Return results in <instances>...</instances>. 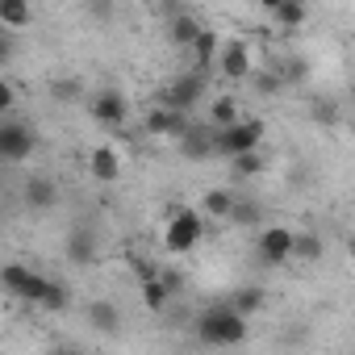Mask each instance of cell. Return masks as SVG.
I'll return each mask as SVG.
<instances>
[{"label": "cell", "mask_w": 355, "mask_h": 355, "mask_svg": "<svg viewBox=\"0 0 355 355\" xmlns=\"http://www.w3.org/2000/svg\"><path fill=\"white\" fill-rule=\"evenodd\" d=\"M197 338L209 347H239L247 338V318L230 301H218L197 313Z\"/></svg>", "instance_id": "6da1fadb"}, {"label": "cell", "mask_w": 355, "mask_h": 355, "mask_svg": "<svg viewBox=\"0 0 355 355\" xmlns=\"http://www.w3.org/2000/svg\"><path fill=\"white\" fill-rule=\"evenodd\" d=\"M201 234H205V218H201L197 209H175V214L167 218L163 247H167L171 255H193L197 243H201Z\"/></svg>", "instance_id": "7a4b0ae2"}, {"label": "cell", "mask_w": 355, "mask_h": 355, "mask_svg": "<svg viewBox=\"0 0 355 355\" xmlns=\"http://www.w3.org/2000/svg\"><path fill=\"white\" fill-rule=\"evenodd\" d=\"M263 142V121H247V117H239V121H230V125H218L214 130V155H243V150H255Z\"/></svg>", "instance_id": "3957f363"}, {"label": "cell", "mask_w": 355, "mask_h": 355, "mask_svg": "<svg viewBox=\"0 0 355 355\" xmlns=\"http://www.w3.org/2000/svg\"><path fill=\"white\" fill-rule=\"evenodd\" d=\"M38 138L26 121H0V163H26Z\"/></svg>", "instance_id": "277c9868"}, {"label": "cell", "mask_w": 355, "mask_h": 355, "mask_svg": "<svg viewBox=\"0 0 355 355\" xmlns=\"http://www.w3.org/2000/svg\"><path fill=\"white\" fill-rule=\"evenodd\" d=\"M255 255H259V263H268V268L288 263V259H293V230H288V226H263V230L255 234Z\"/></svg>", "instance_id": "5b68a950"}, {"label": "cell", "mask_w": 355, "mask_h": 355, "mask_svg": "<svg viewBox=\"0 0 355 355\" xmlns=\"http://www.w3.org/2000/svg\"><path fill=\"white\" fill-rule=\"evenodd\" d=\"M46 280H51V276L34 272V268H26V263H5V268H0V284H5L13 297H21V301H34V305H38V297H42Z\"/></svg>", "instance_id": "8992f818"}, {"label": "cell", "mask_w": 355, "mask_h": 355, "mask_svg": "<svg viewBox=\"0 0 355 355\" xmlns=\"http://www.w3.org/2000/svg\"><path fill=\"white\" fill-rule=\"evenodd\" d=\"M218 71L226 76V80H251L255 76V59H251V46L247 42H226V46H218Z\"/></svg>", "instance_id": "52a82bcc"}, {"label": "cell", "mask_w": 355, "mask_h": 355, "mask_svg": "<svg viewBox=\"0 0 355 355\" xmlns=\"http://www.w3.org/2000/svg\"><path fill=\"white\" fill-rule=\"evenodd\" d=\"M201 96H205V71H189V76H180V80H171V84H167L163 105H171V109L189 113Z\"/></svg>", "instance_id": "ba28073f"}, {"label": "cell", "mask_w": 355, "mask_h": 355, "mask_svg": "<svg viewBox=\"0 0 355 355\" xmlns=\"http://www.w3.org/2000/svg\"><path fill=\"white\" fill-rule=\"evenodd\" d=\"M88 113H92V121H101V125L117 130V125L130 117V105H125V96H121L117 88H101V92L88 101Z\"/></svg>", "instance_id": "9c48e42d"}, {"label": "cell", "mask_w": 355, "mask_h": 355, "mask_svg": "<svg viewBox=\"0 0 355 355\" xmlns=\"http://www.w3.org/2000/svg\"><path fill=\"white\" fill-rule=\"evenodd\" d=\"M88 175H92L96 184H117L121 180V155L113 146H96L88 155Z\"/></svg>", "instance_id": "30bf717a"}, {"label": "cell", "mask_w": 355, "mask_h": 355, "mask_svg": "<svg viewBox=\"0 0 355 355\" xmlns=\"http://www.w3.org/2000/svg\"><path fill=\"white\" fill-rule=\"evenodd\" d=\"M96 251H101V239H96L88 226L71 230V239H67V259H71L76 268H88V263L96 259Z\"/></svg>", "instance_id": "8fae6325"}, {"label": "cell", "mask_w": 355, "mask_h": 355, "mask_svg": "<svg viewBox=\"0 0 355 355\" xmlns=\"http://www.w3.org/2000/svg\"><path fill=\"white\" fill-rule=\"evenodd\" d=\"M218 46H222V42H218V34L201 26V34L189 42V55H193V71H209V67H214V59H218Z\"/></svg>", "instance_id": "7c38bea8"}, {"label": "cell", "mask_w": 355, "mask_h": 355, "mask_svg": "<svg viewBox=\"0 0 355 355\" xmlns=\"http://www.w3.org/2000/svg\"><path fill=\"white\" fill-rule=\"evenodd\" d=\"M21 201H26L30 209H55L59 189H55V180H46V175H34V180L21 189Z\"/></svg>", "instance_id": "4fadbf2b"}, {"label": "cell", "mask_w": 355, "mask_h": 355, "mask_svg": "<svg viewBox=\"0 0 355 355\" xmlns=\"http://www.w3.org/2000/svg\"><path fill=\"white\" fill-rule=\"evenodd\" d=\"M184 125H189V113L171 109V105H163V109H150V113H146V130H150V134H180Z\"/></svg>", "instance_id": "5bb4252c"}, {"label": "cell", "mask_w": 355, "mask_h": 355, "mask_svg": "<svg viewBox=\"0 0 355 355\" xmlns=\"http://www.w3.org/2000/svg\"><path fill=\"white\" fill-rule=\"evenodd\" d=\"M201 34V21L189 13V9H180V13H171V21H167V38L180 46V51H189V42Z\"/></svg>", "instance_id": "9a60e30c"}, {"label": "cell", "mask_w": 355, "mask_h": 355, "mask_svg": "<svg viewBox=\"0 0 355 355\" xmlns=\"http://www.w3.org/2000/svg\"><path fill=\"white\" fill-rule=\"evenodd\" d=\"M180 146H184L189 159H209V155H214V130L184 125V130H180Z\"/></svg>", "instance_id": "2e32d148"}, {"label": "cell", "mask_w": 355, "mask_h": 355, "mask_svg": "<svg viewBox=\"0 0 355 355\" xmlns=\"http://www.w3.org/2000/svg\"><path fill=\"white\" fill-rule=\"evenodd\" d=\"M30 0H0V26H5V30H26L30 26Z\"/></svg>", "instance_id": "e0dca14e"}, {"label": "cell", "mask_w": 355, "mask_h": 355, "mask_svg": "<svg viewBox=\"0 0 355 355\" xmlns=\"http://www.w3.org/2000/svg\"><path fill=\"white\" fill-rule=\"evenodd\" d=\"M88 322H92L101 334H113V330L121 326V309H117L113 301H92V305H88Z\"/></svg>", "instance_id": "ac0fdd59"}, {"label": "cell", "mask_w": 355, "mask_h": 355, "mask_svg": "<svg viewBox=\"0 0 355 355\" xmlns=\"http://www.w3.org/2000/svg\"><path fill=\"white\" fill-rule=\"evenodd\" d=\"M167 301H171V288L150 272V276L142 280V305H146L150 313H163V309H167Z\"/></svg>", "instance_id": "d6986e66"}, {"label": "cell", "mask_w": 355, "mask_h": 355, "mask_svg": "<svg viewBox=\"0 0 355 355\" xmlns=\"http://www.w3.org/2000/svg\"><path fill=\"white\" fill-rule=\"evenodd\" d=\"M322 255H326L322 234H293V259H301V263H318Z\"/></svg>", "instance_id": "ffe728a7"}, {"label": "cell", "mask_w": 355, "mask_h": 355, "mask_svg": "<svg viewBox=\"0 0 355 355\" xmlns=\"http://www.w3.org/2000/svg\"><path fill=\"white\" fill-rule=\"evenodd\" d=\"M230 167H234L239 180H255V175L263 171V155H259V146H255V150H243V155H230Z\"/></svg>", "instance_id": "44dd1931"}, {"label": "cell", "mask_w": 355, "mask_h": 355, "mask_svg": "<svg viewBox=\"0 0 355 355\" xmlns=\"http://www.w3.org/2000/svg\"><path fill=\"white\" fill-rule=\"evenodd\" d=\"M67 301H71L67 284H63V280H46V288H42L38 305H42V309H51V313H63V309H67Z\"/></svg>", "instance_id": "7402d4cb"}, {"label": "cell", "mask_w": 355, "mask_h": 355, "mask_svg": "<svg viewBox=\"0 0 355 355\" xmlns=\"http://www.w3.org/2000/svg\"><path fill=\"white\" fill-rule=\"evenodd\" d=\"M230 205H234V193H230V189H214V193L205 197V218L226 222V218H230Z\"/></svg>", "instance_id": "603a6c76"}, {"label": "cell", "mask_w": 355, "mask_h": 355, "mask_svg": "<svg viewBox=\"0 0 355 355\" xmlns=\"http://www.w3.org/2000/svg\"><path fill=\"white\" fill-rule=\"evenodd\" d=\"M272 17L284 26V30H297L305 21V0H280V5L272 9Z\"/></svg>", "instance_id": "cb8c5ba5"}, {"label": "cell", "mask_w": 355, "mask_h": 355, "mask_svg": "<svg viewBox=\"0 0 355 355\" xmlns=\"http://www.w3.org/2000/svg\"><path fill=\"white\" fill-rule=\"evenodd\" d=\"M259 218H263V209H259L255 201H234V205H230V218H226V222H230V226H255Z\"/></svg>", "instance_id": "d4e9b609"}, {"label": "cell", "mask_w": 355, "mask_h": 355, "mask_svg": "<svg viewBox=\"0 0 355 355\" xmlns=\"http://www.w3.org/2000/svg\"><path fill=\"white\" fill-rule=\"evenodd\" d=\"M209 121H214V130H218V125H230V121H239V105H234L230 96H218V101L209 105Z\"/></svg>", "instance_id": "484cf974"}, {"label": "cell", "mask_w": 355, "mask_h": 355, "mask_svg": "<svg viewBox=\"0 0 355 355\" xmlns=\"http://www.w3.org/2000/svg\"><path fill=\"white\" fill-rule=\"evenodd\" d=\"M230 305H234L243 318H251L255 309H263V293H259V288H239V293L230 297Z\"/></svg>", "instance_id": "4316f807"}, {"label": "cell", "mask_w": 355, "mask_h": 355, "mask_svg": "<svg viewBox=\"0 0 355 355\" xmlns=\"http://www.w3.org/2000/svg\"><path fill=\"white\" fill-rule=\"evenodd\" d=\"M313 121H318V125H338V121H343V109H338V101H330V96L313 101Z\"/></svg>", "instance_id": "83f0119b"}, {"label": "cell", "mask_w": 355, "mask_h": 355, "mask_svg": "<svg viewBox=\"0 0 355 355\" xmlns=\"http://www.w3.org/2000/svg\"><path fill=\"white\" fill-rule=\"evenodd\" d=\"M51 96L55 101H76L80 96V80H55L51 84Z\"/></svg>", "instance_id": "f1b7e54d"}, {"label": "cell", "mask_w": 355, "mask_h": 355, "mask_svg": "<svg viewBox=\"0 0 355 355\" xmlns=\"http://www.w3.org/2000/svg\"><path fill=\"white\" fill-rule=\"evenodd\" d=\"M9 59H13V30L0 26V67H5Z\"/></svg>", "instance_id": "f546056e"}, {"label": "cell", "mask_w": 355, "mask_h": 355, "mask_svg": "<svg viewBox=\"0 0 355 355\" xmlns=\"http://www.w3.org/2000/svg\"><path fill=\"white\" fill-rule=\"evenodd\" d=\"M13 101H17V96H13V84H5V80H0V117H5V113L13 109Z\"/></svg>", "instance_id": "4dcf8cb0"}, {"label": "cell", "mask_w": 355, "mask_h": 355, "mask_svg": "<svg viewBox=\"0 0 355 355\" xmlns=\"http://www.w3.org/2000/svg\"><path fill=\"white\" fill-rule=\"evenodd\" d=\"M284 80L301 84V80H305V63H293V67H284Z\"/></svg>", "instance_id": "1f68e13d"}, {"label": "cell", "mask_w": 355, "mask_h": 355, "mask_svg": "<svg viewBox=\"0 0 355 355\" xmlns=\"http://www.w3.org/2000/svg\"><path fill=\"white\" fill-rule=\"evenodd\" d=\"M92 17H96V21H109V0H96V5H92Z\"/></svg>", "instance_id": "d6a6232c"}, {"label": "cell", "mask_w": 355, "mask_h": 355, "mask_svg": "<svg viewBox=\"0 0 355 355\" xmlns=\"http://www.w3.org/2000/svg\"><path fill=\"white\" fill-rule=\"evenodd\" d=\"M255 5H259V9H268V13H272V9H276V5H280V0H255Z\"/></svg>", "instance_id": "836d02e7"}, {"label": "cell", "mask_w": 355, "mask_h": 355, "mask_svg": "<svg viewBox=\"0 0 355 355\" xmlns=\"http://www.w3.org/2000/svg\"><path fill=\"white\" fill-rule=\"evenodd\" d=\"M0 184H5V171H0Z\"/></svg>", "instance_id": "e575fe53"}]
</instances>
